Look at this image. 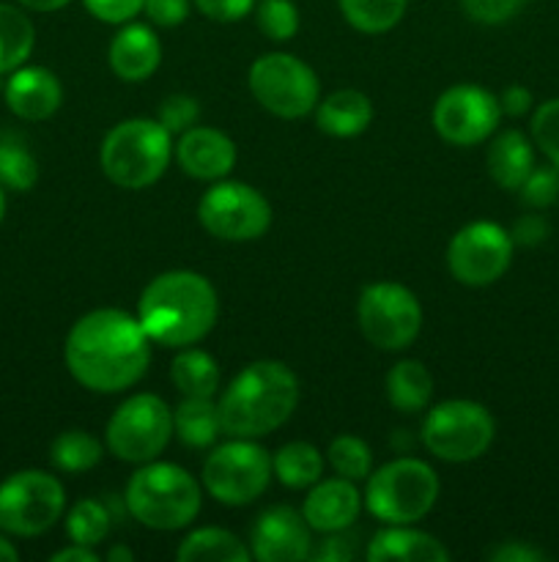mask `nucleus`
Returning <instances> with one entry per match:
<instances>
[{
    "label": "nucleus",
    "instance_id": "nucleus-1",
    "mask_svg": "<svg viewBox=\"0 0 559 562\" xmlns=\"http://www.w3.org/2000/svg\"><path fill=\"white\" fill-rule=\"evenodd\" d=\"M66 368L91 393H121L142 379L151 362V338L137 316L99 307L77 318L66 335Z\"/></svg>",
    "mask_w": 559,
    "mask_h": 562
},
{
    "label": "nucleus",
    "instance_id": "nucleus-2",
    "mask_svg": "<svg viewBox=\"0 0 559 562\" xmlns=\"http://www.w3.org/2000/svg\"><path fill=\"white\" fill-rule=\"evenodd\" d=\"M219 300L214 285L190 269H173L142 289L137 322L151 344L184 349L206 338L217 324Z\"/></svg>",
    "mask_w": 559,
    "mask_h": 562
},
{
    "label": "nucleus",
    "instance_id": "nucleus-3",
    "mask_svg": "<svg viewBox=\"0 0 559 562\" xmlns=\"http://www.w3.org/2000/svg\"><path fill=\"white\" fill-rule=\"evenodd\" d=\"M299 404V379L285 362L258 360L236 373L219 398L223 434L239 439L266 437L294 415Z\"/></svg>",
    "mask_w": 559,
    "mask_h": 562
},
{
    "label": "nucleus",
    "instance_id": "nucleus-4",
    "mask_svg": "<svg viewBox=\"0 0 559 562\" xmlns=\"http://www.w3.org/2000/svg\"><path fill=\"white\" fill-rule=\"evenodd\" d=\"M201 486L179 464L146 461L126 483L124 503L135 521L151 530H181L201 510Z\"/></svg>",
    "mask_w": 559,
    "mask_h": 562
},
{
    "label": "nucleus",
    "instance_id": "nucleus-5",
    "mask_svg": "<svg viewBox=\"0 0 559 562\" xmlns=\"http://www.w3.org/2000/svg\"><path fill=\"white\" fill-rule=\"evenodd\" d=\"M170 132L159 121L129 119L104 135L99 162L104 176L124 190H142L162 179L170 162Z\"/></svg>",
    "mask_w": 559,
    "mask_h": 562
},
{
    "label": "nucleus",
    "instance_id": "nucleus-6",
    "mask_svg": "<svg viewBox=\"0 0 559 562\" xmlns=\"http://www.w3.org/2000/svg\"><path fill=\"white\" fill-rule=\"evenodd\" d=\"M438 499V477L420 459H395L367 475L365 505L384 525H414Z\"/></svg>",
    "mask_w": 559,
    "mask_h": 562
},
{
    "label": "nucleus",
    "instance_id": "nucleus-7",
    "mask_svg": "<svg viewBox=\"0 0 559 562\" xmlns=\"http://www.w3.org/2000/svg\"><path fill=\"white\" fill-rule=\"evenodd\" d=\"M497 423L491 412L477 401H444L427 412L422 423V445L436 459L449 464L475 461L491 448Z\"/></svg>",
    "mask_w": 559,
    "mask_h": 562
},
{
    "label": "nucleus",
    "instance_id": "nucleus-8",
    "mask_svg": "<svg viewBox=\"0 0 559 562\" xmlns=\"http://www.w3.org/2000/svg\"><path fill=\"white\" fill-rule=\"evenodd\" d=\"M173 412L159 395L137 393L113 412L107 423V450L129 464L153 461L173 439Z\"/></svg>",
    "mask_w": 559,
    "mask_h": 562
},
{
    "label": "nucleus",
    "instance_id": "nucleus-9",
    "mask_svg": "<svg viewBox=\"0 0 559 562\" xmlns=\"http://www.w3.org/2000/svg\"><path fill=\"white\" fill-rule=\"evenodd\" d=\"M66 508V492L49 472L25 470L0 483V530L33 538L58 525Z\"/></svg>",
    "mask_w": 559,
    "mask_h": 562
},
{
    "label": "nucleus",
    "instance_id": "nucleus-10",
    "mask_svg": "<svg viewBox=\"0 0 559 562\" xmlns=\"http://www.w3.org/2000/svg\"><path fill=\"white\" fill-rule=\"evenodd\" d=\"M250 91L263 110L277 119H301L321 99L318 77L305 60L288 53H269L250 66Z\"/></svg>",
    "mask_w": 559,
    "mask_h": 562
},
{
    "label": "nucleus",
    "instance_id": "nucleus-11",
    "mask_svg": "<svg viewBox=\"0 0 559 562\" xmlns=\"http://www.w3.org/2000/svg\"><path fill=\"white\" fill-rule=\"evenodd\" d=\"M272 481V456L252 439L233 437V442L219 445L203 464V486L217 503L250 505L261 497Z\"/></svg>",
    "mask_w": 559,
    "mask_h": 562
},
{
    "label": "nucleus",
    "instance_id": "nucleus-12",
    "mask_svg": "<svg viewBox=\"0 0 559 562\" xmlns=\"http://www.w3.org/2000/svg\"><path fill=\"white\" fill-rule=\"evenodd\" d=\"M360 329L376 349L400 351L420 335L422 307L414 291L400 283H370L356 305Z\"/></svg>",
    "mask_w": 559,
    "mask_h": 562
},
{
    "label": "nucleus",
    "instance_id": "nucleus-13",
    "mask_svg": "<svg viewBox=\"0 0 559 562\" xmlns=\"http://www.w3.org/2000/svg\"><path fill=\"white\" fill-rule=\"evenodd\" d=\"M197 220L217 239L252 241L272 225V206L244 181H219L197 203Z\"/></svg>",
    "mask_w": 559,
    "mask_h": 562
},
{
    "label": "nucleus",
    "instance_id": "nucleus-14",
    "mask_svg": "<svg viewBox=\"0 0 559 562\" xmlns=\"http://www.w3.org/2000/svg\"><path fill=\"white\" fill-rule=\"evenodd\" d=\"M515 241L510 231L491 220H477L464 225L458 234L449 239L447 267L458 283L482 289L502 278L513 261Z\"/></svg>",
    "mask_w": 559,
    "mask_h": 562
},
{
    "label": "nucleus",
    "instance_id": "nucleus-15",
    "mask_svg": "<svg viewBox=\"0 0 559 562\" xmlns=\"http://www.w3.org/2000/svg\"><path fill=\"white\" fill-rule=\"evenodd\" d=\"M502 108L491 91L471 82L447 88L433 104V126L453 146H477L497 132Z\"/></svg>",
    "mask_w": 559,
    "mask_h": 562
},
{
    "label": "nucleus",
    "instance_id": "nucleus-16",
    "mask_svg": "<svg viewBox=\"0 0 559 562\" xmlns=\"http://www.w3.org/2000/svg\"><path fill=\"white\" fill-rule=\"evenodd\" d=\"M310 525L299 510L274 505L252 527L250 554L261 562H299L310 558Z\"/></svg>",
    "mask_w": 559,
    "mask_h": 562
},
{
    "label": "nucleus",
    "instance_id": "nucleus-17",
    "mask_svg": "<svg viewBox=\"0 0 559 562\" xmlns=\"http://www.w3.org/2000/svg\"><path fill=\"white\" fill-rule=\"evenodd\" d=\"M175 159L192 179L219 181L233 170L236 146L225 132L214 126H190L175 143Z\"/></svg>",
    "mask_w": 559,
    "mask_h": 562
},
{
    "label": "nucleus",
    "instance_id": "nucleus-18",
    "mask_svg": "<svg viewBox=\"0 0 559 562\" xmlns=\"http://www.w3.org/2000/svg\"><path fill=\"white\" fill-rule=\"evenodd\" d=\"M5 104L22 121H47L64 102V86L44 66H20L3 86Z\"/></svg>",
    "mask_w": 559,
    "mask_h": 562
},
{
    "label": "nucleus",
    "instance_id": "nucleus-19",
    "mask_svg": "<svg viewBox=\"0 0 559 562\" xmlns=\"http://www.w3.org/2000/svg\"><path fill=\"white\" fill-rule=\"evenodd\" d=\"M362 510V497L356 492L354 481H345V477H332V481H318L310 488V494L305 497L301 505V516L307 519L310 530L323 532H340L349 530L356 521Z\"/></svg>",
    "mask_w": 559,
    "mask_h": 562
},
{
    "label": "nucleus",
    "instance_id": "nucleus-20",
    "mask_svg": "<svg viewBox=\"0 0 559 562\" xmlns=\"http://www.w3.org/2000/svg\"><path fill=\"white\" fill-rule=\"evenodd\" d=\"M110 69L126 82H142L159 69L162 42L157 33L140 22H124L110 42Z\"/></svg>",
    "mask_w": 559,
    "mask_h": 562
},
{
    "label": "nucleus",
    "instance_id": "nucleus-21",
    "mask_svg": "<svg viewBox=\"0 0 559 562\" xmlns=\"http://www.w3.org/2000/svg\"><path fill=\"white\" fill-rule=\"evenodd\" d=\"M370 562H447L449 552L438 538L409 525H389L367 547Z\"/></svg>",
    "mask_w": 559,
    "mask_h": 562
},
{
    "label": "nucleus",
    "instance_id": "nucleus-22",
    "mask_svg": "<svg viewBox=\"0 0 559 562\" xmlns=\"http://www.w3.org/2000/svg\"><path fill=\"white\" fill-rule=\"evenodd\" d=\"M373 104L356 88H340L329 97L318 99L316 124L332 137H356L370 126Z\"/></svg>",
    "mask_w": 559,
    "mask_h": 562
},
{
    "label": "nucleus",
    "instance_id": "nucleus-23",
    "mask_svg": "<svg viewBox=\"0 0 559 562\" xmlns=\"http://www.w3.org/2000/svg\"><path fill=\"white\" fill-rule=\"evenodd\" d=\"M488 173L502 190H518L535 168V148L518 130H504L488 146Z\"/></svg>",
    "mask_w": 559,
    "mask_h": 562
},
{
    "label": "nucleus",
    "instance_id": "nucleus-24",
    "mask_svg": "<svg viewBox=\"0 0 559 562\" xmlns=\"http://www.w3.org/2000/svg\"><path fill=\"white\" fill-rule=\"evenodd\" d=\"M170 379L184 398H214L219 390V368L208 351L184 346L170 366Z\"/></svg>",
    "mask_w": 559,
    "mask_h": 562
},
{
    "label": "nucleus",
    "instance_id": "nucleus-25",
    "mask_svg": "<svg viewBox=\"0 0 559 562\" xmlns=\"http://www.w3.org/2000/svg\"><path fill=\"white\" fill-rule=\"evenodd\" d=\"M387 398L398 412L414 415L433 398V376L420 360H400L387 373Z\"/></svg>",
    "mask_w": 559,
    "mask_h": 562
},
{
    "label": "nucleus",
    "instance_id": "nucleus-26",
    "mask_svg": "<svg viewBox=\"0 0 559 562\" xmlns=\"http://www.w3.org/2000/svg\"><path fill=\"white\" fill-rule=\"evenodd\" d=\"M175 558L181 562H250L252 554L233 532L219 530V527H201L179 543Z\"/></svg>",
    "mask_w": 559,
    "mask_h": 562
},
{
    "label": "nucleus",
    "instance_id": "nucleus-27",
    "mask_svg": "<svg viewBox=\"0 0 559 562\" xmlns=\"http://www.w3.org/2000/svg\"><path fill=\"white\" fill-rule=\"evenodd\" d=\"M33 44H36V31L31 16L16 5L0 3V77L25 66Z\"/></svg>",
    "mask_w": 559,
    "mask_h": 562
},
{
    "label": "nucleus",
    "instance_id": "nucleus-28",
    "mask_svg": "<svg viewBox=\"0 0 559 562\" xmlns=\"http://www.w3.org/2000/svg\"><path fill=\"white\" fill-rule=\"evenodd\" d=\"M173 428L186 448H212L223 434L219 406L212 398H184L173 412Z\"/></svg>",
    "mask_w": 559,
    "mask_h": 562
},
{
    "label": "nucleus",
    "instance_id": "nucleus-29",
    "mask_svg": "<svg viewBox=\"0 0 559 562\" xmlns=\"http://www.w3.org/2000/svg\"><path fill=\"white\" fill-rule=\"evenodd\" d=\"M272 475L288 488L316 486L323 475V456L310 442H288L272 456Z\"/></svg>",
    "mask_w": 559,
    "mask_h": 562
},
{
    "label": "nucleus",
    "instance_id": "nucleus-30",
    "mask_svg": "<svg viewBox=\"0 0 559 562\" xmlns=\"http://www.w3.org/2000/svg\"><path fill=\"white\" fill-rule=\"evenodd\" d=\"M102 442H99L93 434L80 431V428H71L64 431L60 437L53 439V448H49V461H53L55 470L69 472H88L102 461Z\"/></svg>",
    "mask_w": 559,
    "mask_h": 562
},
{
    "label": "nucleus",
    "instance_id": "nucleus-31",
    "mask_svg": "<svg viewBox=\"0 0 559 562\" xmlns=\"http://www.w3.org/2000/svg\"><path fill=\"white\" fill-rule=\"evenodd\" d=\"M345 22L360 33H387L403 20L409 0H338Z\"/></svg>",
    "mask_w": 559,
    "mask_h": 562
},
{
    "label": "nucleus",
    "instance_id": "nucleus-32",
    "mask_svg": "<svg viewBox=\"0 0 559 562\" xmlns=\"http://www.w3.org/2000/svg\"><path fill=\"white\" fill-rule=\"evenodd\" d=\"M38 181V162L20 137L9 135L0 140V187L14 192L33 190Z\"/></svg>",
    "mask_w": 559,
    "mask_h": 562
},
{
    "label": "nucleus",
    "instance_id": "nucleus-33",
    "mask_svg": "<svg viewBox=\"0 0 559 562\" xmlns=\"http://www.w3.org/2000/svg\"><path fill=\"white\" fill-rule=\"evenodd\" d=\"M66 532L71 543L80 547H96L110 536V510L99 499H80L66 519Z\"/></svg>",
    "mask_w": 559,
    "mask_h": 562
},
{
    "label": "nucleus",
    "instance_id": "nucleus-34",
    "mask_svg": "<svg viewBox=\"0 0 559 562\" xmlns=\"http://www.w3.org/2000/svg\"><path fill=\"white\" fill-rule=\"evenodd\" d=\"M327 459L332 470L345 481H367L373 470V453L367 442H362L354 434H343V437L332 439L327 450Z\"/></svg>",
    "mask_w": 559,
    "mask_h": 562
},
{
    "label": "nucleus",
    "instance_id": "nucleus-35",
    "mask_svg": "<svg viewBox=\"0 0 559 562\" xmlns=\"http://www.w3.org/2000/svg\"><path fill=\"white\" fill-rule=\"evenodd\" d=\"M255 22L272 42H290L299 31V11L294 0H258Z\"/></svg>",
    "mask_w": 559,
    "mask_h": 562
},
{
    "label": "nucleus",
    "instance_id": "nucleus-36",
    "mask_svg": "<svg viewBox=\"0 0 559 562\" xmlns=\"http://www.w3.org/2000/svg\"><path fill=\"white\" fill-rule=\"evenodd\" d=\"M532 140L548 157L554 168H559V97L548 99L532 115Z\"/></svg>",
    "mask_w": 559,
    "mask_h": 562
},
{
    "label": "nucleus",
    "instance_id": "nucleus-37",
    "mask_svg": "<svg viewBox=\"0 0 559 562\" xmlns=\"http://www.w3.org/2000/svg\"><path fill=\"white\" fill-rule=\"evenodd\" d=\"M521 201L529 209H548L559 201V168H554L551 162L543 165V168H532V173L526 176L524 184L518 187Z\"/></svg>",
    "mask_w": 559,
    "mask_h": 562
},
{
    "label": "nucleus",
    "instance_id": "nucleus-38",
    "mask_svg": "<svg viewBox=\"0 0 559 562\" xmlns=\"http://www.w3.org/2000/svg\"><path fill=\"white\" fill-rule=\"evenodd\" d=\"M197 119H201V104H197V99L186 97V93H173V97H168L159 104L157 121L170 135H181L190 126H195Z\"/></svg>",
    "mask_w": 559,
    "mask_h": 562
},
{
    "label": "nucleus",
    "instance_id": "nucleus-39",
    "mask_svg": "<svg viewBox=\"0 0 559 562\" xmlns=\"http://www.w3.org/2000/svg\"><path fill=\"white\" fill-rule=\"evenodd\" d=\"M464 14L480 25H502L521 11L524 0H460Z\"/></svg>",
    "mask_w": 559,
    "mask_h": 562
},
{
    "label": "nucleus",
    "instance_id": "nucleus-40",
    "mask_svg": "<svg viewBox=\"0 0 559 562\" xmlns=\"http://www.w3.org/2000/svg\"><path fill=\"white\" fill-rule=\"evenodd\" d=\"M88 9V14L96 16L99 22H107V25H124L132 16H137L142 11L146 0H82Z\"/></svg>",
    "mask_w": 559,
    "mask_h": 562
},
{
    "label": "nucleus",
    "instance_id": "nucleus-41",
    "mask_svg": "<svg viewBox=\"0 0 559 562\" xmlns=\"http://www.w3.org/2000/svg\"><path fill=\"white\" fill-rule=\"evenodd\" d=\"M258 0H195L197 11L214 22H236L244 20L250 11H255Z\"/></svg>",
    "mask_w": 559,
    "mask_h": 562
},
{
    "label": "nucleus",
    "instance_id": "nucleus-42",
    "mask_svg": "<svg viewBox=\"0 0 559 562\" xmlns=\"http://www.w3.org/2000/svg\"><path fill=\"white\" fill-rule=\"evenodd\" d=\"M148 20L159 27H175L190 14V0H146L142 3Z\"/></svg>",
    "mask_w": 559,
    "mask_h": 562
},
{
    "label": "nucleus",
    "instance_id": "nucleus-43",
    "mask_svg": "<svg viewBox=\"0 0 559 562\" xmlns=\"http://www.w3.org/2000/svg\"><path fill=\"white\" fill-rule=\"evenodd\" d=\"M510 236H513L515 245H521V247L540 245V241L548 239V220L537 212L524 214V217L515 220Z\"/></svg>",
    "mask_w": 559,
    "mask_h": 562
},
{
    "label": "nucleus",
    "instance_id": "nucleus-44",
    "mask_svg": "<svg viewBox=\"0 0 559 562\" xmlns=\"http://www.w3.org/2000/svg\"><path fill=\"white\" fill-rule=\"evenodd\" d=\"M345 530L340 532H329V538H323V543L318 547V552H310L312 560L318 562H345L354 560L356 549H354V538L343 536Z\"/></svg>",
    "mask_w": 559,
    "mask_h": 562
},
{
    "label": "nucleus",
    "instance_id": "nucleus-45",
    "mask_svg": "<svg viewBox=\"0 0 559 562\" xmlns=\"http://www.w3.org/2000/svg\"><path fill=\"white\" fill-rule=\"evenodd\" d=\"M532 102H535V97H532L529 88L524 86H507L502 91V97H499V108H502V113L510 115V119H521V115L529 113Z\"/></svg>",
    "mask_w": 559,
    "mask_h": 562
},
{
    "label": "nucleus",
    "instance_id": "nucleus-46",
    "mask_svg": "<svg viewBox=\"0 0 559 562\" xmlns=\"http://www.w3.org/2000/svg\"><path fill=\"white\" fill-rule=\"evenodd\" d=\"M488 560L491 562H543L546 560V554L535 547H526V543L510 541V543H502V547L491 549V552H488Z\"/></svg>",
    "mask_w": 559,
    "mask_h": 562
},
{
    "label": "nucleus",
    "instance_id": "nucleus-47",
    "mask_svg": "<svg viewBox=\"0 0 559 562\" xmlns=\"http://www.w3.org/2000/svg\"><path fill=\"white\" fill-rule=\"evenodd\" d=\"M53 562H99V554L93 552L91 547H80V543H71V547L55 552Z\"/></svg>",
    "mask_w": 559,
    "mask_h": 562
},
{
    "label": "nucleus",
    "instance_id": "nucleus-48",
    "mask_svg": "<svg viewBox=\"0 0 559 562\" xmlns=\"http://www.w3.org/2000/svg\"><path fill=\"white\" fill-rule=\"evenodd\" d=\"M20 5L31 11H42V14H49V11H58L64 5H69V0H16Z\"/></svg>",
    "mask_w": 559,
    "mask_h": 562
},
{
    "label": "nucleus",
    "instance_id": "nucleus-49",
    "mask_svg": "<svg viewBox=\"0 0 559 562\" xmlns=\"http://www.w3.org/2000/svg\"><path fill=\"white\" fill-rule=\"evenodd\" d=\"M20 560V552H16L14 543L5 536H0V562H16Z\"/></svg>",
    "mask_w": 559,
    "mask_h": 562
},
{
    "label": "nucleus",
    "instance_id": "nucleus-50",
    "mask_svg": "<svg viewBox=\"0 0 559 562\" xmlns=\"http://www.w3.org/2000/svg\"><path fill=\"white\" fill-rule=\"evenodd\" d=\"M107 560L110 562H132V560H135V552H132V549H126V547H113L107 552Z\"/></svg>",
    "mask_w": 559,
    "mask_h": 562
},
{
    "label": "nucleus",
    "instance_id": "nucleus-51",
    "mask_svg": "<svg viewBox=\"0 0 559 562\" xmlns=\"http://www.w3.org/2000/svg\"><path fill=\"white\" fill-rule=\"evenodd\" d=\"M5 217V195H3V187H0V223Z\"/></svg>",
    "mask_w": 559,
    "mask_h": 562
}]
</instances>
